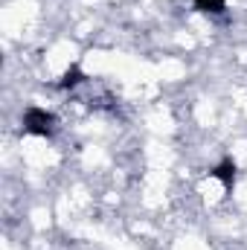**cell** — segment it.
I'll use <instances>...</instances> for the list:
<instances>
[{
    "label": "cell",
    "mask_w": 247,
    "mask_h": 250,
    "mask_svg": "<svg viewBox=\"0 0 247 250\" xmlns=\"http://www.w3.org/2000/svg\"><path fill=\"white\" fill-rule=\"evenodd\" d=\"M23 128L29 134H35V137H50L56 131V117L50 111H44V108H29L23 114Z\"/></svg>",
    "instance_id": "1"
},
{
    "label": "cell",
    "mask_w": 247,
    "mask_h": 250,
    "mask_svg": "<svg viewBox=\"0 0 247 250\" xmlns=\"http://www.w3.org/2000/svg\"><path fill=\"white\" fill-rule=\"evenodd\" d=\"M236 172H239V169H236V163L227 157V160H221V163L212 169V178H215V181H221L224 189H233V184H236Z\"/></svg>",
    "instance_id": "2"
},
{
    "label": "cell",
    "mask_w": 247,
    "mask_h": 250,
    "mask_svg": "<svg viewBox=\"0 0 247 250\" xmlns=\"http://www.w3.org/2000/svg\"><path fill=\"white\" fill-rule=\"evenodd\" d=\"M84 82V73L79 70V67H70L67 73L62 76V82H59V87H64V90H70V87H79Z\"/></svg>",
    "instance_id": "3"
},
{
    "label": "cell",
    "mask_w": 247,
    "mask_h": 250,
    "mask_svg": "<svg viewBox=\"0 0 247 250\" xmlns=\"http://www.w3.org/2000/svg\"><path fill=\"white\" fill-rule=\"evenodd\" d=\"M195 9L198 12H206V15H221L227 9L224 0H195Z\"/></svg>",
    "instance_id": "4"
}]
</instances>
